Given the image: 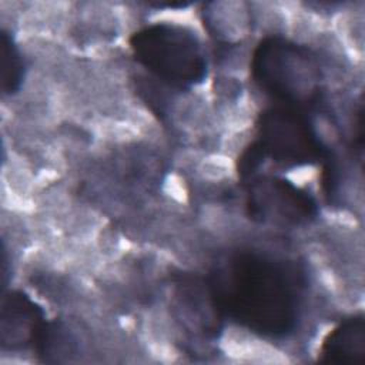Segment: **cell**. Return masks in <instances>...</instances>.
Returning <instances> with one entry per match:
<instances>
[{
	"mask_svg": "<svg viewBox=\"0 0 365 365\" xmlns=\"http://www.w3.org/2000/svg\"><path fill=\"white\" fill-rule=\"evenodd\" d=\"M205 279L222 317L269 338L295 331L307 281L294 261L241 250L217 262Z\"/></svg>",
	"mask_w": 365,
	"mask_h": 365,
	"instance_id": "obj_1",
	"label": "cell"
},
{
	"mask_svg": "<svg viewBox=\"0 0 365 365\" xmlns=\"http://www.w3.org/2000/svg\"><path fill=\"white\" fill-rule=\"evenodd\" d=\"M251 77L278 104L307 113L322 97V74L314 54L281 36L258 43L251 58Z\"/></svg>",
	"mask_w": 365,
	"mask_h": 365,
	"instance_id": "obj_2",
	"label": "cell"
},
{
	"mask_svg": "<svg viewBox=\"0 0 365 365\" xmlns=\"http://www.w3.org/2000/svg\"><path fill=\"white\" fill-rule=\"evenodd\" d=\"M257 137L240 157L251 171L265 160L282 167H302L319 163L329 154L309 114L304 110L277 104L257 118Z\"/></svg>",
	"mask_w": 365,
	"mask_h": 365,
	"instance_id": "obj_3",
	"label": "cell"
},
{
	"mask_svg": "<svg viewBox=\"0 0 365 365\" xmlns=\"http://www.w3.org/2000/svg\"><path fill=\"white\" fill-rule=\"evenodd\" d=\"M134 60L164 84L188 90L207 76V58L198 37L174 23H154L128 40Z\"/></svg>",
	"mask_w": 365,
	"mask_h": 365,
	"instance_id": "obj_4",
	"label": "cell"
},
{
	"mask_svg": "<svg viewBox=\"0 0 365 365\" xmlns=\"http://www.w3.org/2000/svg\"><path fill=\"white\" fill-rule=\"evenodd\" d=\"M247 182V214L261 224L295 227L314 220L318 207L312 195L279 177L250 178Z\"/></svg>",
	"mask_w": 365,
	"mask_h": 365,
	"instance_id": "obj_5",
	"label": "cell"
},
{
	"mask_svg": "<svg viewBox=\"0 0 365 365\" xmlns=\"http://www.w3.org/2000/svg\"><path fill=\"white\" fill-rule=\"evenodd\" d=\"M46 322L44 311L29 295L21 291H10L1 302V346L11 351L33 348Z\"/></svg>",
	"mask_w": 365,
	"mask_h": 365,
	"instance_id": "obj_6",
	"label": "cell"
},
{
	"mask_svg": "<svg viewBox=\"0 0 365 365\" xmlns=\"http://www.w3.org/2000/svg\"><path fill=\"white\" fill-rule=\"evenodd\" d=\"M318 359L325 364H362L365 359L364 315L342 319L325 336Z\"/></svg>",
	"mask_w": 365,
	"mask_h": 365,
	"instance_id": "obj_7",
	"label": "cell"
},
{
	"mask_svg": "<svg viewBox=\"0 0 365 365\" xmlns=\"http://www.w3.org/2000/svg\"><path fill=\"white\" fill-rule=\"evenodd\" d=\"M33 349L43 361H61L77 352L73 335L60 322H46Z\"/></svg>",
	"mask_w": 365,
	"mask_h": 365,
	"instance_id": "obj_8",
	"label": "cell"
},
{
	"mask_svg": "<svg viewBox=\"0 0 365 365\" xmlns=\"http://www.w3.org/2000/svg\"><path fill=\"white\" fill-rule=\"evenodd\" d=\"M24 78V60L7 31H1V90L4 94H14L20 90Z\"/></svg>",
	"mask_w": 365,
	"mask_h": 365,
	"instance_id": "obj_9",
	"label": "cell"
}]
</instances>
